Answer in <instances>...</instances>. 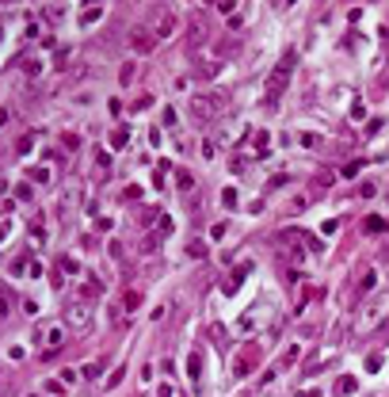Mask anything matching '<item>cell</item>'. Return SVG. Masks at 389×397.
Listing matches in <instances>:
<instances>
[{
	"mask_svg": "<svg viewBox=\"0 0 389 397\" xmlns=\"http://www.w3.org/2000/svg\"><path fill=\"white\" fill-rule=\"evenodd\" d=\"M27 271H31V268H27V260H23V256L8 264V275H27Z\"/></svg>",
	"mask_w": 389,
	"mask_h": 397,
	"instance_id": "7c38bea8",
	"label": "cell"
},
{
	"mask_svg": "<svg viewBox=\"0 0 389 397\" xmlns=\"http://www.w3.org/2000/svg\"><path fill=\"white\" fill-rule=\"evenodd\" d=\"M225 233H229V225H225V222H217V225H214V229H210V241H221V237H225Z\"/></svg>",
	"mask_w": 389,
	"mask_h": 397,
	"instance_id": "d6986e66",
	"label": "cell"
},
{
	"mask_svg": "<svg viewBox=\"0 0 389 397\" xmlns=\"http://www.w3.org/2000/svg\"><path fill=\"white\" fill-rule=\"evenodd\" d=\"M385 218H378V214H370V218H366V222H363V229H366V233H385Z\"/></svg>",
	"mask_w": 389,
	"mask_h": 397,
	"instance_id": "52a82bcc",
	"label": "cell"
},
{
	"mask_svg": "<svg viewBox=\"0 0 389 397\" xmlns=\"http://www.w3.org/2000/svg\"><path fill=\"white\" fill-rule=\"evenodd\" d=\"M202 38H206V23H202V19H195V23H191V31H187V46H191V50H199Z\"/></svg>",
	"mask_w": 389,
	"mask_h": 397,
	"instance_id": "8992f818",
	"label": "cell"
},
{
	"mask_svg": "<svg viewBox=\"0 0 389 397\" xmlns=\"http://www.w3.org/2000/svg\"><path fill=\"white\" fill-rule=\"evenodd\" d=\"M61 271H65V275H77L80 264H77V260H61Z\"/></svg>",
	"mask_w": 389,
	"mask_h": 397,
	"instance_id": "603a6c76",
	"label": "cell"
},
{
	"mask_svg": "<svg viewBox=\"0 0 389 397\" xmlns=\"http://www.w3.org/2000/svg\"><path fill=\"white\" fill-rule=\"evenodd\" d=\"M61 336H65V328H58V325H53V328H46V332H42L46 348H58V344H61Z\"/></svg>",
	"mask_w": 389,
	"mask_h": 397,
	"instance_id": "9c48e42d",
	"label": "cell"
},
{
	"mask_svg": "<svg viewBox=\"0 0 389 397\" xmlns=\"http://www.w3.org/2000/svg\"><path fill=\"white\" fill-rule=\"evenodd\" d=\"M176 27H180V19H176V16H164L160 23H156V31H153V35H156V42H168V38L176 35Z\"/></svg>",
	"mask_w": 389,
	"mask_h": 397,
	"instance_id": "277c9868",
	"label": "cell"
},
{
	"mask_svg": "<svg viewBox=\"0 0 389 397\" xmlns=\"http://www.w3.org/2000/svg\"><path fill=\"white\" fill-rule=\"evenodd\" d=\"M80 298H99V283H88V286H77Z\"/></svg>",
	"mask_w": 389,
	"mask_h": 397,
	"instance_id": "5bb4252c",
	"label": "cell"
},
{
	"mask_svg": "<svg viewBox=\"0 0 389 397\" xmlns=\"http://www.w3.org/2000/svg\"><path fill=\"white\" fill-rule=\"evenodd\" d=\"M130 145V130H115L111 134V149H126Z\"/></svg>",
	"mask_w": 389,
	"mask_h": 397,
	"instance_id": "30bf717a",
	"label": "cell"
},
{
	"mask_svg": "<svg viewBox=\"0 0 389 397\" xmlns=\"http://www.w3.org/2000/svg\"><path fill=\"white\" fill-rule=\"evenodd\" d=\"M313 187H332V172H317L313 176Z\"/></svg>",
	"mask_w": 389,
	"mask_h": 397,
	"instance_id": "2e32d148",
	"label": "cell"
},
{
	"mask_svg": "<svg viewBox=\"0 0 389 397\" xmlns=\"http://www.w3.org/2000/svg\"><path fill=\"white\" fill-rule=\"evenodd\" d=\"M99 16H103V12H99V8H88L84 16H80V23H84V27H92V23H95V19H99Z\"/></svg>",
	"mask_w": 389,
	"mask_h": 397,
	"instance_id": "e0dca14e",
	"label": "cell"
},
{
	"mask_svg": "<svg viewBox=\"0 0 389 397\" xmlns=\"http://www.w3.org/2000/svg\"><path fill=\"white\" fill-rule=\"evenodd\" d=\"M302 145L305 149H317L320 145V134H302Z\"/></svg>",
	"mask_w": 389,
	"mask_h": 397,
	"instance_id": "44dd1931",
	"label": "cell"
},
{
	"mask_svg": "<svg viewBox=\"0 0 389 397\" xmlns=\"http://www.w3.org/2000/svg\"><path fill=\"white\" fill-rule=\"evenodd\" d=\"M99 374H103V363H88L84 367V378H99Z\"/></svg>",
	"mask_w": 389,
	"mask_h": 397,
	"instance_id": "ac0fdd59",
	"label": "cell"
},
{
	"mask_svg": "<svg viewBox=\"0 0 389 397\" xmlns=\"http://www.w3.org/2000/svg\"><path fill=\"white\" fill-rule=\"evenodd\" d=\"M298 352H302V348H286V359H283V367H294V363H298Z\"/></svg>",
	"mask_w": 389,
	"mask_h": 397,
	"instance_id": "d4e9b609",
	"label": "cell"
},
{
	"mask_svg": "<svg viewBox=\"0 0 389 397\" xmlns=\"http://www.w3.org/2000/svg\"><path fill=\"white\" fill-rule=\"evenodd\" d=\"M176 183H180L183 191H191V187H195V180H191V172H180V176H176Z\"/></svg>",
	"mask_w": 389,
	"mask_h": 397,
	"instance_id": "7402d4cb",
	"label": "cell"
},
{
	"mask_svg": "<svg viewBox=\"0 0 389 397\" xmlns=\"http://www.w3.org/2000/svg\"><path fill=\"white\" fill-rule=\"evenodd\" d=\"M119 80H122V84H130V80H134V65H130V61L119 69Z\"/></svg>",
	"mask_w": 389,
	"mask_h": 397,
	"instance_id": "ffe728a7",
	"label": "cell"
},
{
	"mask_svg": "<svg viewBox=\"0 0 389 397\" xmlns=\"http://www.w3.org/2000/svg\"><path fill=\"white\" fill-rule=\"evenodd\" d=\"M31 180H35V183H46V180H50V172H46V168H31Z\"/></svg>",
	"mask_w": 389,
	"mask_h": 397,
	"instance_id": "4316f807",
	"label": "cell"
},
{
	"mask_svg": "<svg viewBox=\"0 0 389 397\" xmlns=\"http://www.w3.org/2000/svg\"><path fill=\"white\" fill-rule=\"evenodd\" d=\"M122 306H126V310H138V306H141V294H138V290L122 294Z\"/></svg>",
	"mask_w": 389,
	"mask_h": 397,
	"instance_id": "4fadbf2b",
	"label": "cell"
},
{
	"mask_svg": "<svg viewBox=\"0 0 389 397\" xmlns=\"http://www.w3.org/2000/svg\"><path fill=\"white\" fill-rule=\"evenodd\" d=\"M221 203H225V207H237V191L225 187V191H221Z\"/></svg>",
	"mask_w": 389,
	"mask_h": 397,
	"instance_id": "484cf974",
	"label": "cell"
},
{
	"mask_svg": "<svg viewBox=\"0 0 389 397\" xmlns=\"http://www.w3.org/2000/svg\"><path fill=\"white\" fill-rule=\"evenodd\" d=\"M130 46L138 54H149L156 46V35H149V31H130Z\"/></svg>",
	"mask_w": 389,
	"mask_h": 397,
	"instance_id": "3957f363",
	"label": "cell"
},
{
	"mask_svg": "<svg viewBox=\"0 0 389 397\" xmlns=\"http://www.w3.org/2000/svg\"><path fill=\"white\" fill-rule=\"evenodd\" d=\"M16 199H31V183H19V187H16Z\"/></svg>",
	"mask_w": 389,
	"mask_h": 397,
	"instance_id": "d6a6232c",
	"label": "cell"
},
{
	"mask_svg": "<svg viewBox=\"0 0 389 397\" xmlns=\"http://www.w3.org/2000/svg\"><path fill=\"white\" fill-rule=\"evenodd\" d=\"M359 168H363V164H359V161H351L347 168H340V176H347V180H351V176H359Z\"/></svg>",
	"mask_w": 389,
	"mask_h": 397,
	"instance_id": "cb8c5ba5",
	"label": "cell"
},
{
	"mask_svg": "<svg viewBox=\"0 0 389 397\" xmlns=\"http://www.w3.org/2000/svg\"><path fill=\"white\" fill-rule=\"evenodd\" d=\"M256 363H259V355H256V352H252V348H248V352H241V355H237L233 371H237V374H248L252 367H256Z\"/></svg>",
	"mask_w": 389,
	"mask_h": 397,
	"instance_id": "5b68a950",
	"label": "cell"
},
{
	"mask_svg": "<svg viewBox=\"0 0 389 397\" xmlns=\"http://www.w3.org/2000/svg\"><path fill=\"white\" fill-rule=\"evenodd\" d=\"M290 65H294V54H286V61L279 65L275 73H271V80H267L271 95H275V92H283V88H286V80H290Z\"/></svg>",
	"mask_w": 389,
	"mask_h": 397,
	"instance_id": "7a4b0ae2",
	"label": "cell"
},
{
	"mask_svg": "<svg viewBox=\"0 0 389 397\" xmlns=\"http://www.w3.org/2000/svg\"><path fill=\"white\" fill-rule=\"evenodd\" d=\"M199 371H202V359H199V355H191V359H187V374H191V378H199Z\"/></svg>",
	"mask_w": 389,
	"mask_h": 397,
	"instance_id": "9a60e30c",
	"label": "cell"
},
{
	"mask_svg": "<svg viewBox=\"0 0 389 397\" xmlns=\"http://www.w3.org/2000/svg\"><path fill=\"white\" fill-rule=\"evenodd\" d=\"M187 256L191 260H202V256H206V241H187Z\"/></svg>",
	"mask_w": 389,
	"mask_h": 397,
	"instance_id": "8fae6325",
	"label": "cell"
},
{
	"mask_svg": "<svg viewBox=\"0 0 389 397\" xmlns=\"http://www.w3.org/2000/svg\"><path fill=\"white\" fill-rule=\"evenodd\" d=\"M248 271H252V264H241V268L233 271V279H229V286H225V294H237V283H241V279L248 275Z\"/></svg>",
	"mask_w": 389,
	"mask_h": 397,
	"instance_id": "ba28073f",
	"label": "cell"
},
{
	"mask_svg": "<svg viewBox=\"0 0 389 397\" xmlns=\"http://www.w3.org/2000/svg\"><path fill=\"white\" fill-rule=\"evenodd\" d=\"M88 321H92V306H88V302H69V306H65V325L88 328Z\"/></svg>",
	"mask_w": 389,
	"mask_h": 397,
	"instance_id": "6da1fadb",
	"label": "cell"
},
{
	"mask_svg": "<svg viewBox=\"0 0 389 397\" xmlns=\"http://www.w3.org/2000/svg\"><path fill=\"white\" fill-rule=\"evenodd\" d=\"M61 145H65V149H77L80 141H77V134H65V138H61Z\"/></svg>",
	"mask_w": 389,
	"mask_h": 397,
	"instance_id": "1f68e13d",
	"label": "cell"
},
{
	"mask_svg": "<svg viewBox=\"0 0 389 397\" xmlns=\"http://www.w3.org/2000/svg\"><path fill=\"white\" fill-rule=\"evenodd\" d=\"M374 283H378V279H374V271H370V275H363V283H359V290H363V294H366V290H374Z\"/></svg>",
	"mask_w": 389,
	"mask_h": 397,
	"instance_id": "83f0119b",
	"label": "cell"
},
{
	"mask_svg": "<svg viewBox=\"0 0 389 397\" xmlns=\"http://www.w3.org/2000/svg\"><path fill=\"white\" fill-rule=\"evenodd\" d=\"M355 386H359L355 378H340V389H344V393H355Z\"/></svg>",
	"mask_w": 389,
	"mask_h": 397,
	"instance_id": "4dcf8cb0",
	"label": "cell"
},
{
	"mask_svg": "<svg viewBox=\"0 0 389 397\" xmlns=\"http://www.w3.org/2000/svg\"><path fill=\"white\" fill-rule=\"evenodd\" d=\"M23 35H27V38H38V35H42V23H27Z\"/></svg>",
	"mask_w": 389,
	"mask_h": 397,
	"instance_id": "f1b7e54d",
	"label": "cell"
},
{
	"mask_svg": "<svg viewBox=\"0 0 389 397\" xmlns=\"http://www.w3.org/2000/svg\"><path fill=\"white\" fill-rule=\"evenodd\" d=\"M366 371H370V374L381 371V355H370V359H366Z\"/></svg>",
	"mask_w": 389,
	"mask_h": 397,
	"instance_id": "f546056e",
	"label": "cell"
}]
</instances>
